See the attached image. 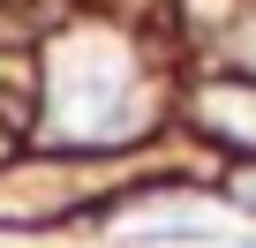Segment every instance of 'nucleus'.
I'll return each instance as SVG.
<instances>
[{"label": "nucleus", "instance_id": "obj_1", "mask_svg": "<svg viewBox=\"0 0 256 248\" xmlns=\"http://www.w3.org/2000/svg\"><path fill=\"white\" fill-rule=\"evenodd\" d=\"M46 98H53V128L68 143H120V136H136L151 120L136 60H128V45L106 38V30H76V38L53 45Z\"/></svg>", "mask_w": 256, "mask_h": 248}, {"label": "nucleus", "instance_id": "obj_2", "mask_svg": "<svg viewBox=\"0 0 256 248\" xmlns=\"http://www.w3.org/2000/svg\"><path fill=\"white\" fill-rule=\"evenodd\" d=\"M204 120H211L218 136L256 143V90H211V98H204Z\"/></svg>", "mask_w": 256, "mask_h": 248}]
</instances>
